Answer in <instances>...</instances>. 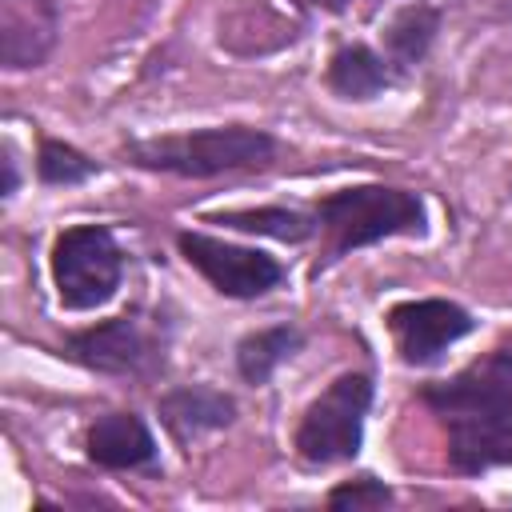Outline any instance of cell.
<instances>
[{
  "label": "cell",
  "instance_id": "obj_11",
  "mask_svg": "<svg viewBox=\"0 0 512 512\" xmlns=\"http://www.w3.org/2000/svg\"><path fill=\"white\" fill-rule=\"evenodd\" d=\"M156 412L180 444H192L204 432H216V428L232 424L236 400L220 388H208V384H180V388H172L156 400Z\"/></svg>",
  "mask_w": 512,
  "mask_h": 512
},
{
  "label": "cell",
  "instance_id": "obj_15",
  "mask_svg": "<svg viewBox=\"0 0 512 512\" xmlns=\"http://www.w3.org/2000/svg\"><path fill=\"white\" fill-rule=\"evenodd\" d=\"M436 24H440V16H436V8H428V4H408V8H400V12L388 20V28H384L388 60H392L396 68H412V64L428 52V44H432V36H436Z\"/></svg>",
  "mask_w": 512,
  "mask_h": 512
},
{
  "label": "cell",
  "instance_id": "obj_6",
  "mask_svg": "<svg viewBox=\"0 0 512 512\" xmlns=\"http://www.w3.org/2000/svg\"><path fill=\"white\" fill-rule=\"evenodd\" d=\"M420 400L448 420H472V416H492V412H508L512 408V352H488L480 360H472L468 368H460L448 380L424 384Z\"/></svg>",
  "mask_w": 512,
  "mask_h": 512
},
{
  "label": "cell",
  "instance_id": "obj_1",
  "mask_svg": "<svg viewBox=\"0 0 512 512\" xmlns=\"http://www.w3.org/2000/svg\"><path fill=\"white\" fill-rule=\"evenodd\" d=\"M128 160L148 168V172H172V176H220V172H240V168H264L276 156V140L264 128L248 124H228V128H196V132H176V136H148L132 140Z\"/></svg>",
  "mask_w": 512,
  "mask_h": 512
},
{
  "label": "cell",
  "instance_id": "obj_17",
  "mask_svg": "<svg viewBox=\"0 0 512 512\" xmlns=\"http://www.w3.org/2000/svg\"><path fill=\"white\" fill-rule=\"evenodd\" d=\"M36 172L44 184H80L88 176H96V160H88L84 152H76L72 144H60V140H44L40 152H36Z\"/></svg>",
  "mask_w": 512,
  "mask_h": 512
},
{
  "label": "cell",
  "instance_id": "obj_7",
  "mask_svg": "<svg viewBox=\"0 0 512 512\" xmlns=\"http://www.w3.org/2000/svg\"><path fill=\"white\" fill-rule=\"evenodd\" d=\"M388 328L404 364L424 368L472 332V316L452 300H404L388 312Z\"/></svg>",
  "mask_w": 512,
  "mask_h": 512
},
{
  "label": "cell",
  "instance_id": "obj_14",
  "mask_svg": "<svg viewBox=\"0 0 512 512\" xmlns=\"http://www.w3.org/2000/svg\"><path fill=\"white\" fill-rule=\"evenodd\" d=\"M300 344H304V336H300V328H292V324L260 328V332H252V336H244V340L236 344V368H240V376H244L248 384H268V376H272L284 360H292V356L300 352Z\"/></svg>",
  "mask_w": 512,
  "mask_h": 512
},
{
  "label": "cell",
  "instance_id": "obj_8",
  "mask_svg": "<svg viewBox=\"0 0 512 512\" xmlns=\"http://www.w3.org/2000/svg\"><path fill=\"white\" fill-rule=\"evenodd\" d=\"M64 352L76 364H84L92 372H108V376L144 372L156 360V344L136 316H116V320H104L96 328L72 332L64 340Z\"/></svg>",
  "mask_w": 512,
  "mask_h": 512
},
{
  "label": "cell",
  "instance_id": "obj_3",
  "mask_svg": "<svg viewBox=\"0 0 512 512\" xmlns=\"http://www.w3.org/2000/svg\"><path fill=\"white\" fill-rule=\"evenodd\" d=\"M372 408V376L344 372L336 376L300 416L296 456L312 468H328L352 460L364 444V420Z\"/></svg>",
  "mask_w": 512,
  "mask_h": 512
},
{
  "label": "cell",
  "instance_id": "obj_16",
  "mask_svg": "<svg viewBox=\"0 0 512 512\" xmlns=\"http://www.w3.org/2000/svg\"><path fill=\"white\" fill-rule=\"evenodd\" d=\"M212 224H228L236 232H256V236H276L288 244H300L316 232V216L292 212V208H248V212H220L208 216Z\"/></svg>",
  "mask_w": 512,
  "mask_h": 512
},
{
  "label": "cell",
  "instance_id": "obj_2",
  "mask_svg": "<svg viewBox=\"0 0 512 512\" xmlns=\"http://www.w3.org/2000/svg\"><path fill=\"white\" fill-rule=\"evenodd\" d=\"M424 220V200L388 184H352L316 204V228L328 236V260L384 236H420Z\"/></svg>",
  "mask_w": 512,
  "mask_h": 512
},
{
  "label": "cell",
  "instance_id": "obj_20",
  "mask_svg": "<svg viewBox=\"0 0 512 512\" xmlns=\"http://www.w3.org/2000/svg\"><path fill=\"white\" fill-rule=\"evenodd\" d=\"M316 4H324V8H344V4H352V0H316Z\"/></svg>",
  "mask_w": 512,
  "mask_h": 512
},
{
  "label": "cell",
  "instance_id": "obj_19",
  "mask_svg": "<svg viewBox=\"0 0 512 512\" xmlns=\"http://www.w3.org/2000/svg\"><path fill=\"white\" fill-rule=\"evenodd\" d=\"M0 192H4V200L16 192V160H12V148H4V188Z\"/></svg>",
  "mask_w": 512,
  "mask_h": 512
},
{
  "label": "cell",
  "instance_id": "obj_12",
  "mask_svg": "<svg viewBox=\"0 0 512 512\" xmlns=\"http://www.w3.org/2000/svg\"><path fill=\"white\" fill-rule=\"evenodd\" d=\"M88 460L100 468H148L156 460V440L136 412H104L84 436Z\"/></svg>",
  "mask_w": 512,
  "mask_h": 512
},
{
  "label": "cell",
  "instance_id": "obj_9",
  "mask_svg": "<svg viewBox=\"0 0 512 512\" xmlns=\"http://www.w3.org/2000/svg\"><path fill=\"white\" fill-rule=\"evenodd\" d=\"M60 32L52 0H0V64L36 68L48 60Z\"/></svg>",
  "mask_w": 512,
  "mask_h": 512
},
{
  "label": "cell",
  "instance_id": "obj_18",
  "mask_svg": "<svg viewBox=\"0 0 512 512\" xmlns=\"http://www.w3.org/2000/svg\"><path fill=\"white\" fill-rule=\"evenodd\" d=\"M388 500H392L388 484H384V480H372V476L336 484V488L328 492V508H384Z\"/></svg>",
  "mask_w": 512,
  "mask_h": 512
},
{
  "label": "cell",
  "instance_id": "obj_4",
  "mask_svg": "<svg viewBox=\"0 0 512 512\" xmlns=\"http://www.w3.org/2000/svg\"><path fill=\"white\" fill-rule=\"evenodd\" d=\"M124 276V252L104 224L64 228L52 244V280L68 312L100 308L116 296Z\"/></svg>",
  "mask_w": 512,
  "mask_h": 512
},
{
  "label": "cell",
  "instance_id": "obj_13",
  "mask_svg": "<svg viewBox=\"0 0 512 512\" xmlns=\"http://www.w3.org/2000/svg\"><path fill=\"white\" fill-rule=\"evenodd\" d=\"M392 80H396L392 60L380 56L376 48H368V44H344V48H336L332 60H328V84H332V92H340L344 100H372V96H380Z\"/></svg>",
  "mask_w": 512,
  "mask_h": 512
},
{
  "label": "cell",
  "instance_id": "obj_10",
  "mask_svg": "<svg viewBox=\"0 0 512 512\" xmlns=\"http://www.w3.org/2000/svg\"><path fill=\"white\" fill-rule=\"evenodd\" d=\"M448 464L464 476L512 464V408L472 420H448Z\"/></svg>",
  "mask_w": 512,
  "mask_h": 512
},
{
  "label": "cell",
  "instance_id": "obj_5",
  "mask_svg": "<svg viewBox=\"0 0 512 512\" xmlns=\"http://www.w3.org/2000/svg\"><path fill=\"white\" fill-rule=\"evenodd\" d=\"M176 244H180L184 260L224 296L256 300L284 280L280 260H272L260 248H240V244H228V240H216L204 232H180Z\"/></svg>",
  "mask_w": 512,
  "mask_h": 512
}]
</instances>
